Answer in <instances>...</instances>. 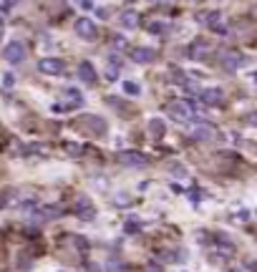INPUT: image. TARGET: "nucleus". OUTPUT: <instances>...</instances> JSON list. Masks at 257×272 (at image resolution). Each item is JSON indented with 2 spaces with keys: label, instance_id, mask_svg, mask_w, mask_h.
Masks as SVG:
<instances>
[{
  "label": "nucleus",
  "instance_id": "obj_20",
  "mask_svg": "<svg viewBox=\"0 0 257 272\" xmlns=\"http://www.w3.org/2000/svg\"><path fill=\"white\" fill-rule=\"evenodd\" d=\"M66 151H71V154H81L83 149H81L79 144H66Z\"/></svg>",
  "mask_w": 257,
  "mask_h": 272
},
{
  "label": "nucleus",
  "instance_id": "obj_16",
  "mask_svg": "<svg viewBox=\"0 0 257 272\" xmlns=\"http://www.w3.org/2000/svg\"><path fill=\"white\" fill-rule=\"evenodd\" d=\"M121 88H124L129 96H139V94H141V86L134 83V81H124V83H121Z\"/></svg>",
  "mask_w": 257,
  "mask_h": 272
},
{
  "label": "nucleus",
  "instance_id": "obj_7",
  "mask_svg": "<svg viewBox=\"0 0 257 272\" xmlns=\"http://www.w3.org/2000/svg\"><path fill=\"white\" fill-rule=\"evenodd\" d=\"M131 58H134V63H154V60H157V51L154 48H146V45H144V48H134L131 51Z\"/></svg>",
  "mask_w": 257,
  "mask_h": 272
},
{
  "label": "nucleus",
  "instance_id": "obj_9",
  "mask_svg": "<svg viewBox=\"0 0 257 272\" xmlns=\"http://www.w3.org/2000/svg\"><path fill=\"white\" fill-rule=\"evenodd\" d=\"M119 161L124 164V166H146V156L139 154V151H124V154L119 156Z\"/></svg>",
  "mask_w": 257,
  "mask_h": 272
},
{
  "label": "nucleus",
  "instance_id": "obj_24",
  "mask_svg": "<svg viewBox=\"0 0 257 272\" xmlns=\"http://www.w3.org/2000/svg\"><path fill=\"white\" fill-rule=\"evenodd\" d=\"M136 230H139V224H136V222H126V232H136Z\"/></svg>",
  "mask_w": 257,
  "mask_h": 272
},
{
  "label": "nucleus",
  "instance_id": "obj_22",
  "mask_svg": "<svg viewBox=\"0 0 257 272\" xmlns=\"http://www.w3.org/2000/svg\"><path fill=\"white\" fill-rule=\"evenodd\" d=\"M247 124H250V126H255V129H257V111H255V114H250V116H247Z\"/></svg>",
  "mask_w": 257,
  "mask_h": 272
},
{
  "label": "nucleus",
  "instance_id": "obj_19",
  "mask_svg": "<svg viewBox=\"0 0 257 272\" xmlns=\"http://www.w3.org/2000/svg\"><path fill=\"white\" fill-rule=\"evenodd\" d=\"M149 30H151V33H164V30H169V25H166V23H151Z\"/></svg>",
  "mask_w": 257,
  "mask_h": 272
},
{
  "label": "nucleus",
  "instance_id": "obj_23",
  "mask_svg": "<svg viewBox=\"0 0 257 272\" xmlns=\"http://www.w3.org/2000/svg\"><path fill=\"white\" fill-rule=\"evenodd\" d=\"M3 83H5L8 88H10V86L15 83V78H13V73H5V78H3Z\"/></svg>",
  "mask_w": 257,
  "mask_h": 272
},
{
  "label": "nucleus",
  "instance_id": "obj_14",
  "mask_svg": "<svg viewBox=\"0 0 257 272\" xmlns=\"http://www.w3.org/2000/svg\"><path fill=\"white\" fill-rule=\"evenodd\" d=\"M209 48L204 43H194L192 48H189V58H204V53H207Z\"/></svg>",
  "mask_w": 257,
  "mask_h": 272
},
{
  "label": "nucleus",
  "instance_id": "obj_5",
  "mask_svg": "<svg viewBox=\"0 0 257 272\" xmlns=\"http://www.w3.org/2000/svg\"><path fill=\"white\" fill-rule=\"evenodd\" d=\"M219 63H222V68L224 71H239L242 66L247 63L245 60V56H239V53H222V58H219Z\"/></svg>",
  "mask_w": 257,
  "mask_h": 272
},
{
  "label": "nucleus",
  "instance_id": "obj_27",
  "mask_svg": "<svg viewBox=\"0 0 257 272\" xmlns=\"http://www.w3.org/2000/svg\"><path fill=\"white\" fill-rule=\"evenodd\" d=\"M0 28H3V15H0Z\"/></svg>",
  "mask_w": 257,
  "mask_h": 272
},
{
  "label": "nucleus",
  "instance_id": "obj_28",
  "mask_svg": "<svg viewBox=\"0 0 257 272\" xmlns=\"http://www.w3.org/2000/svg\"><path fill=\"white\" fill-rule=\"evenodd\" d=\"M5 3H18V0H5Z\"/></svg>",
  "mask_w": 257,
  "mask_h": 272
},
{
  "label": "nucleus",
  "instance_id": "obj_3",
  "mask_svg": "<svg viewBox=\"0 0 257 272\" xmlns=\"http://www.w3.org/2000/svg\"><path fill=\"white\" fill-rule=\"evenodd\" d=\"M38 71H40V73H45V76H60V73L66 71V66H63V60H60V58L48 56V58H40Z\"/></svg>",
  "mask_w": 257,
  "mask_h": 272
},
{
  "label": "nucleus",
  "instance_id": "obj_17",
  "mask_svg": "<svg viewBox=\"0 0 257 272\" xmlns=\"http://www.w3.org/2000/svg\"><path fill=\"white\" fill-rule=\"evenodd\" d=\"M217 250H219L224 257H232V254H235V247L230 245V242H224V239H219V242H217Z\"/></svg>",
  "mask_w": 257,
  "mask_h": 272
},
{
  "label": "nucleus",
  "instance_id": "obj_8",
  "mask_svg": "<svg viewBox=\"0 0 257 272\" xmlns=\"http://www.w3.org/2000/svg\"><path fill=\"white\" fill-rule=\"evenodd\" d=\"M222 88H202L199 91V101L207 106H219L222 103Z\"/></svg>",
  "mask_w": 257,
  "mask_h": 272
},
{
  "label": "nucleus",
  "instance_id": "obj_11",
  "mask_svg": "<svg viewBox=\"0 0 257 272\" xmlns=\"http://www.w3.org/2000/svg\"><path fill=\"white\" fill-rule=\"evenodd\" d=\"M119 18H121V25H124V28H136V25H139V13H136V10H124Z\"/></svg>",
  "mask_w": 257,
  "mask_h": 272
},
{
  "label": "nucleus",
  "instance_id": "obj_15",
  "mask_svg": "<svg viewBox=\"0 0 257 272\" xmlns=\"http://www.w3.org/2000/svg\"><path fill=\"white\" fill-rule=\"evenodd\" d=\"M164 129H166V126H164V121H161V118H151V121H149V131L154 134V136H161Z\"/></svg>",
  "mask_w": 257,
  "mask_h": 272
},
{
  "label": "nucleus",
  "instance_id": "obj_2",
  "mask_svg": "<svg viewBox=\"0 0 257 272\" xmlns=\"http://www.w3.org/2000/svg\"><path fill=\"white\" fill-rule=\"evenodd\" d=\"M3 58L8 60L10 66L23 63V60H25V45H23L20 40H10L5 48H3Z\"/></svg>",
  "mask_w": 257,
  "mask_h": 272
},
{
  "label": "nucleus",
  "instance_id": "obj_12",
  "mask_svg": "<svg viewBox=\"0 0 257 272\" xmlns=\"http://www.w3.org/2000/svg\"><path fill=\"white\" fill-rule=\"evenodd\" d=\"M36 214H40L45 219H58L60 214H63V209L60 207H36Z\"/></svg>",
  "mask_w": 257,
  "mask_h": 272
},
{
  "label": "nucleus",
  "instance_id": "obj_13",
  "mask_svg": "<svg viewBox=\"0 0 257 272\" xmlns=\"http://www.w3.org/2000/svg\"><path fill=\"white\" fill-rule=\"evenodd\" d=\"M76 209H79V214H81L83 219H91V217H94V207H91V202L86 199V196H81V199H79V207H76Z\"/></svg>",
  "mask_w": 257,
  "mask_h": 272
},
{
  "label": "nucleus",
  "instance_id": "obj_4",
  "mask_svg": "<svg viewBox=\"0 0 257 272\" xmlns=\"http://www.w3.org/2000/svg\"><path fill=\"white\" fill-rule=\"evenodd\" d=\"M76 33H79L83 40H96L99 30H96V23L88 20V18H79L76 20Z\"/></svg>",
  "mask_w": 257,
  "mask_h": 272
},
{
  "label": "nucleus",
  "instance_id": "obj_21",
  "mask_svg": "<svg viewBox=\"0 0 257 272\" xmlns=\"http://www.w3.org/2000/svg\"><path fill=\"white\" fill-rule=\"evenodd\" d=\"M121 270H124V267H121L116 260H111V262H109V272H121Z\"/></svg>",
  "mask_w": 257,
  "mask_h": 272
},
{
  "label": "nucleus",
  "instance_id": "obj_26",
  "mask_svg": "<svg viewBox=\"0 0 257 272\" xmlns=\"http://www.w3.org/2000/svg\"><path fill=\"white\" fill-rule=\"evenodd\" d=\"M252 81H255V83H257V71H255V73H252Z\"/></svg>",
  "mask_w": 257,
  "mask_h": 272
},
{
  "label": "nucleus",
  "instance_id": "obj_1",
  "mask_svg": "<svg viewBox=\"0 0 257 272\" xmlns=\"http://www.w3.org/2000/svg\"><path fill=\"white\" fill-rule=\"evenodd\" d=\"M199 23H204L207 28H212V30H215V33H219V36H227V33H230V30H227V23H224V15L217 13V10L199 15Z\"/></svg>",
  "mask_w": 257,
  "mask_h": 272
},
{
  "label": "nucleus",
  "instance_id": "obj_10",
  "mask_svg": "<svg viewBox=\"0 0 257 272\" xmlns=\"http://www.w3.org/2000/svg\"><path fill=\"white\" fill-rule=\"evenodd\" d=\"M79 78L83 81V83H94L96 81V68L88 63V60H83V63L79 66Z\"/></svg>",
  "mask_w": 257,
  "mask_h": 272
},
{
  "label": "nucleus",
  "instance_id": "obj_6",
  "mask_svg": "<svg viewBox=\"0 0 257 272\" xmlns=\"http://www.w3.org/2000/svg\"><path fill=\"white\" fill-rule=\"evenodd\" d=\"M215 136H217V129L212 124H197L192 129V139L194 141H209V139H215Z\"/></svg>",
  "mask_w": 257,
  "mask_h": 272
},
{
  "label": "nucleus",
  "instance_id": "obj_18",
  "mask_svg": "<svg viewBox=\"0 0 257 272\" xmlns=\"http://www.w3.org/2000/svg\"><path fill=\"white\" fill-rule=\"evenodd\" d=\"M111 45H114L116 51H126V48H129V40H126V38H121V36H114Z\"/></svg>",
  "mask_w": 257,
  "mask_h": 272
},
{
  "label": "nucleus",
  "instance_id": "obj_25",
  "mask_svg": "<svg viewBox=\"0 0 257 272\" xmlns=\"http://www.w3.org/2000/svg\"><path fill=\"white\" fill-rule=\"evenodd\" d=\"M96 13H99V15H101V18H103V20H106V18H109V10H106V8H99V10H96Z\"/></svg>",
  "mask_w": 257,
  "mask_h": 272
}]
</instances>
